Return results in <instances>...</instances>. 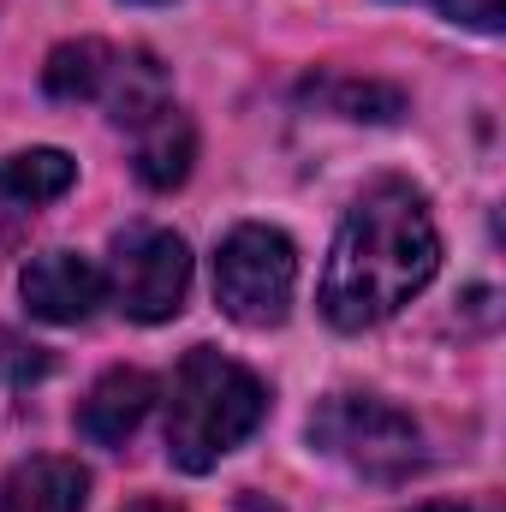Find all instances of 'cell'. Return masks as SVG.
I'll return each mask as SVG.
<instances>
[{
	"instance_id": "6da1fadb",
	"label": "cell",
	"mask_w": 506,
	"mask_h": 512,
	"mask_svg": "<svg viewBox=\"0 0 506 512\" xmlns=\"http://www.w3.org/2000/svg\"><path fill=\"white\" fill-rule=\"evenodd\" d=\"M441 268V239H435V221L423 209V197L399 179H381L370 185L334 251L322 268V316L340 328V334H364L387 322L399 304H411Z\"/></svg>"
},
{
	"instance_id": "7a4b0ae2",
	"label": "cell",
	"mask_w": 506,
	"mask_h": 512,
	"mask_svg": "<svg viewBox=\"0 0 506 512\" xmlns=\"http://www.w3.org/2000/svg\"><path fill=\"white\" fill-rule=\"evenodd\" d=\"M268 417V387L215 346H191L167 387V459L179 471H215L233 447H245Z\"/></svg>"
},
{
	"instance_id": "3957f363",
	"label": "cell",
	"mask_w": 506,
	"mask_h": 512,
	"mask_svg": "<svg viewBox=\"0 0 506 512\" xmlns=\"http://www.w3.org/2000/svg\"><path fill=\"white\" fill-rule=\"evenodd\" d=\"M310 441L376 483H399L423 465V429L399 405L370 393H328L310 417Z\"/></svg>"
},
{
	"instance_id": "277c9868",
	"label": "cell",
	"mask_w": 506,
	"mask_h": 512,
	"mask_svg": "<svg viewBox=\"0 0 506 512\" xmlns=\"http://www.w3.org/2000/svg\"><path fill=\"white\" fill-rule=\"evenodd\" d=\"M298 286V251L280 227H239L215 256V298L233 322L245 328H274L292 310Z\"/></svg>"
},
{
	"instance_id": "5b68a950",
	"label": "cell",
	"mask_w": 506,
	"mask_h": 512,
	"mask_svg": "<svg viewBox=\"0 0 506 512\" xmlns=\"http://www.w3.org/2000/svg\"><path fill=\"white\" fill-rule=\"evenodd\" d=\"M108 292L131 322H167L185 310L191 292V251L179 233L167 227H137L114 245V268H108Z\"/></svg>"
},
{
	"instance_id": "8992f818",
	"label": "cell",
	"mask_w": 506,
	"mask_h": 512,
	"mask_svg": "<svg viewBox=\"0 0 506 512\" xmlns=\"http://www.w3.org/2000/svg\"><path fill=\"white\" fill-rule=\"evenodd\" d=\"M18 292H24V304H30L36 322L72 328V322H84V316L102 304L108 274H102L90 256H78V251H48V256H30V262H24Z\"/></svg>"
},
{
	"instance_id": "52a82bcc",
	"label": "cell",
	"mask_w": 506,
	"mask_h": 512,
	"mask_svg": "<svg viewBox=\"0 0 506 512\" xmlns=\"http://www.w3.org/2000/svg\"><path fill=\"white\" fill-rule=\"evenodd\" d=\"M78 179V161L66 149H24V155H6L0 161V251L24 239V227L54 203L66 197Z\"/></svg>"
},
{
	"instance_id": "ba28073f",
	"label": "cell",
	"mask_w": 506,
	"mask_h": 512,
	"mask_svg": "<svg viewBox=\"0 0 506 512\" xmlns=\"http://www.w3.org/2000/svg\"><path fill=\"white\" fill-rule=\"evenodd\" d=\"M149 405H155V382H149L143 370H108L102 382L84 393L78 429H84L96 447H126L131 435H137V423L149 417Z\"/></svg>"
},
{
	"instance_id": "9c48e42d",
	"label": "cell",
	"mask_w": 506,
	"mask_h": 512,
	"mask_svg": "<svg viewBox=\"0 0 506 512\" xmlns=\"http://www.w3.org/2000/svg\"><path fill=\"white\" fill-rule=\"evenodd\" d=\"M191 161H197V131H191V120H185L173 102L155 108L143 126H131V167H137V179H143L149 191L185 185Z\"/></svg>"
},
{
	"instance_id": "30bf717a",
	"label": "cell",
	"mask_w": 506,
	"mask_h": 512,
	"mask_svg": "<svg viewBox=\"0 0 506 512\" xmlns=\"http://www.w3.org/2000/svg\"><path fill=\"white\" fill-rule=\"evenodd\" d=\"M90 477L78 459H24L0 483V512H84Z\"/></svg>"
},
{
	"instance_id": "8fae6325",
	"label": "cell",
	"mask_w": 506,
	"mask_h": 512,
	"mask_svg": "<svg viewBox=\"0 0 506 512\" xmlns=\"http://www.w3.org/2000/svg\"><path fill=\"white\" fill-rule=\"evenodd\" d=\"M114 66H120V48L108 42H60L42 66V84L60 102H102L114 84Z\"/></svg>"
},
{
	"instance_id": "7c38bea8",
	"label": "cell",
	"mask_w": 506,
	"mask_h": 512,
	"mask_svg": "<svg viewBox=\"0 0 506 512\" xmlns=\"http://www.w3.org/2000/svg\"><path fill=\"white\" fill-rule=\"evenodd\" d=\"M304 96H316V102L340 108L346 120H393V114H399V96H393V90L352 84V78H322V84H310Z\"/></svg>"
},
{
	"instance_id": "4fadbf2b",
	"label": "cell",
	"mask_w": 506,
	"mask_h": 512,
	"mask_svg": "<svg viewBox=\"0 0 506 512\" xmlns=\"http://www.w3.org/2000/svg\"><path fill=\"white\" fill-rule=\"evenodd\" d=\"M423 6H435L441 18L471 24V30H483V36H495L506 24V0H423Z\"/></svg>"
},
{
	"instance_id": "5bb4252c",
	"label": "cell",
	"mask_w": 506,
	"mask_h": 512,
	"mask_svg": "<svg viewBox=\"0 0 506 512\" xmlns=\"http://www.w3.org/2000/svg\"><path fill=\"white\" fill-rule=\"evenodd\" d=\"M0 370H6V382H30V376L48 370V358L36 346H18L12 334H0Z\"/></svg>"
},
{
	"instance_id": "9a60e30c",
	"label": "cell",
	"mask_w": 506,
	"mask_h": 512,
	"mask_svg": "<svg viewBox=\"0 0 506 512\" xmlns=\"http://www.w3.org/2000/svg\"><path fill=\"white\" fill-rule=\"evenodd\" d=\"M131 512H179V507H173V501H137Z\"/></svg>"
},
{
	"instance_id": "2e32d148",
	"label": "cell",
	"mask_w": 506,
	"mask_h": 512,
	"mask_svg": "<svg viewBox=\"0 0 506 512\" xmlns=\"http://www.w3.org/2000/svg\"><path fill=\"white\" fill-rule=\"evenodd\" d=\"M239 512H274V507H268V501H245Z\"/></svg>"
},
{
	"instance_id": "e0dca14e",
	"label": "cell",
	"mask_w": 506,
	"mask_h": 512,
	"mask_svg": "<svg viewBox=\"0 0 506 512\" xmlns=\"http://www.w3.org/2000/svg\"><path fill=\"white\" fill-rule=\"evenodd\" d=\"M417 512H465V507H417Z\"/></svg>"
}]
</instances>
